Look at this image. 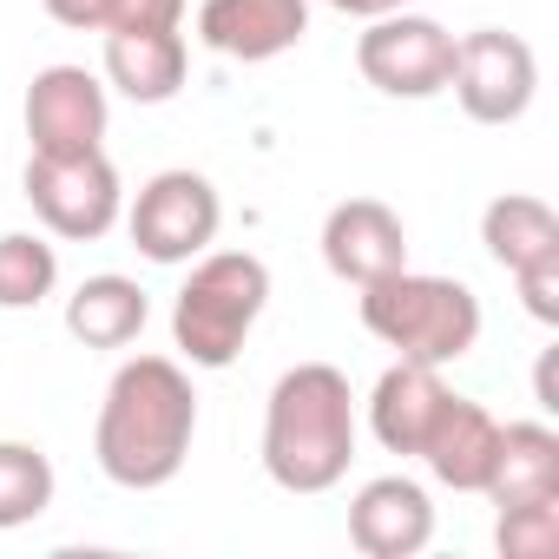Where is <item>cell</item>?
<instances>
[{
    "mask_svg": "<svg viewBox=\"0 0 559 559\" xmlns=\"http://www.w3.org/2000/svg\"><path fill=\"white\" fill-rule=\"evenodd\" d=\"M198 435V395L191 376L171 356H132L106 382L99 428H93V461L112 487L152 493L185 474Z\"/></svg>",
    "mask_w": 559,
    "mask_h": 559,
    "instance_id": "1",
    "label": "cell"
},
{
    "mask_svg": "<svg viewBox=\"0 0 559 559\" xmlns=\"http://www.w3.org/2000/svg\"><path fill=\"white\" fill-rule=\"evenodd\" d=\"M356 461V395L336 362H297L263 402V474L284 493H330Z\"/></svg>",
    "mask_w": 559,
    "mask_h": 559,
    "instance_id": "2",
    "label": "cell"
},
{
    "mask_svg": "<svg viewBox=\"0 0 559 559\" xmlns=\"http://www.w3.org/2000/svg\"><path fill=\"white\" fill-rule=\"evenodd\" d=\"M362 330L389 343L402 362H461L480 343V297L461 276H428V270H389L376 284H362Z\"/></svg>",
    "mask_w": 559,
    "mask_h": 559,
    "instance_id": "3",
    "label": "cell"
},
{
    "mask_svg": "<svg viewBox=\"0 0 559 559\" xmlns=\"http://www.w3.org/2000/svg\"><path fill=\"white\" fill-rule=\"evenodd\" d=\"M270 304V270L250 250H204L171 304V343L191 369H230Z\"/></svg>",
    "mask_w": 559,
    "mask_h": 559,
    "instance_id": "4",
    "label": "cell"
},
{
    "mask_svg": "<svg viewBox=\"0 0 559 559\" xmlns=\"http://www.w3.org/2000/svg\"><path fill=\"white\" fill-rule=\"evenodd\" d=\"M21 191H27L34 217L67 243L106 237L119 224V211H126V191H119V171H112L106 152H73V158L34 152L27 171H21Z\"/></svg>",
    "mask_w": 559,
    "mask_h": 559,
    "instance_id": "5",
    "label": "cell"
},
{
    "mask_svg": "<svg viewBox=\"0 0 559 559\" xmlns=\"http://www.w3.org/2000/svg\"><path fill=\"white\" fill-rule=\"evenodd\" d=\"M356 67L376 93L389 99H435L448 93V73H454V34L428 14H376L369 34L356 40Z\"/></svg>",
    "mask_w": 559,
    "mask_h": 559,
    "instance_id": "6",
    "label": "cell"
},
{
    "mask_svg": "<svg viewBox=\"0 0 559 559\" xmlns=\"http://www.w3.org/2000/svg\"><path fill=\"white\" fill-rule=\"evenodd\" d=\"M217 224H224L217 185L204 171H185V165L158 171L132 198V211H126V230H132L139 257H152V263H191V257H204L211 237H217Z\"/></svg>",
    "mask_w": 559,
    "mask_h": 559,
    "instance_id": "7",
    "label": "cell"
},
{
    "mask_svg": "<svg viewBox=\"0 0 559 559\" xmlns=\"http://www.w3.org/2000/svg\"><path fill=\"white\" fill-rule=\"evenodd\" d=\"M461 112L474 126H513L526 119L533 93H539V60L520 34H500V27H480V34H461L454 40V73H448Z\"/></svg>",
    "mask_w": 559,
    "mask_h": 559,
    "instance_id": "8",
    "label": "cell"
},
{
    "mask_svg": "<svg viewBox=\"0 0 559 559\" xmlns=\"http://www.w3.org/2000/svg\"><path fill=\"white\" fill-rule=\"evenodd\" d=\"M106 119H112V99L86 67L34 73V86H27V139H34V152H47V158L99 152Z\"/></svg>",
    "mask_w": 559,
    "mask_h": 559,
    "instance_id": "9",
    "label": "cell"
},
{
    "mask_svg": "<svg viewBox=\"0 0 559 559\" xmlns=\"http://www.w3.org/2000/svg\"><path fill=\"white\" fill-rule=\"evenodd\" d=\"M304 34H310V0H204L198 8V40L243 67L304 47Z\"/></svg>",
    "mask_w": 559,
    "mask_h": 559,
    "instance_id": "10",
    "label": "cell"
},
{
    "mask_svg": "<svg viewBox=\"0 0 559 559\" xmlns=\"http://www.w3.org/2000/svg\"><path fill=\"white\" fill-rule=\"evenodd\" d=\"M349 539L369 559H415L435 539V500L408 474H382L349 500Z\"/></svg>",
    "mask_w": 559,
    "mask_h": 559,
    "instance_id": "11",
    "label": "cell"
},
{
    "mask_svg": "<svg viewBox=\"0 0 559 559\" xmlns=\"http://www.w3.org/2000/svg\"><path fill=\"white\" fill-rule=\"evenodd\" d=\"M323 263L343 284H376V276L408 263V230L382 198H349L323 217Z\"/></svg>",
    "mask_w": 559,
    "mask_h": 559,
    "instance_id": "12",
    "label": "cell"
},
{
    "mask_svg": "<svg viewBox=\"0 0 559 559\" xmlns=\"http://www.w3.org/2000/svg\"><path fill=\"white\" fill-rule=\"evenodd\" d=\"M493 454H500V421L480 402H467V395L448 389V402H441V415H435V428H428V441H421L415 461H428V474L441 487L480 493L487 474H493Z\"/></svg>",
    "mask_w": 559,
    "mask_h": 559,
    "instance_id": "13",
    "label": "cell"
},
{
    "mask_svg": "<svg viewBox=\"0 0 559 559\" xmlns=\"http://www.w3.org/2000/svg\"><path fill=\"white\" fill-rule=\"evenodd\" d=\"M185 34L178 27H119L106 34V80L132 99V106H165L185 86Z\"/></svg>",
    "mask_w": 559,
    "mask_h": 559,
    "instance_id": "14",
    "label": "cell"
},
{
    "mask_svg": "<svg viewBox=\"0 0 559 559\" xmlns=\"http://www.w3.org/2000/svg\"><path fill=\"white\" fill-rule=\"evenodd\" d=\"M441 402H448V382L435 362H395V369H382V382L369 395V428L389 454H421Z\"/></svg>",
    "mask_w": 559,
    "mask_h": 559,
    "instance_id": "15",
    "label": "cell"
},
{
    "mask_svg": "<svg viewBox=\"0 0 559 559\" xmlns=\"http://www.w3.org/2000/svg\"><path fill=\"white\" fill-rule=\"evenodd\" d=\"M493 507H526V500H559V435L546 421H507L493 474L480 487Z\"/></svg>",
    "mask_w": 559,
    "mask_h": 559,
    "instance_id": "16",
    "label": "cell"
},
{
    "mask_svg": "<svg viewBox=\"0 0 559 559\" xmlns=\"http://www.w3.org/2000/svg\"><path fill=\"white\" fill-rule=\"evenodd\" d=\"M145 317H152L145 290L132 284V276H112V270L86 276V284L67 297V336L86 343V349H126V343H139Z\"/></svg>",
    "mask_w": 559,
    "mask_h": 559,
    "instance_id": "17",
    "label": "cell"
},
{
    "mask_svg": "<svg viewBox=\"0 0 559 559\" xmlns=\"http://www.w3.org/2000/svg\"><path fill=\"white\" fill-rule=\"evenodd\" d=\"M480 243H487V257L513 276V270H526L533 257H552V250H559V217H552L546 198L507 191V198H493V204L480 211Z\"/></svg>",
    "mask_w": 559,
    "mask_h": 559,
    "instance_id": "18",
    "label": "cell"
},
{
    "mask_svg": "<svg viewBox=\"0 0 559 559\" xmlns=\"http://www.w3.org/2000/svg\"><path fill=\"white\" fill-rule=\"evenodd\" d=\"M53 461L34 441H0V533H14L53 507Z\"/></svg>",
    "mask_w": 559,
    "mask_h": 559,
    "instance_id": "19",
    "label": "cell"
},
{
    "mask_svg": "<svg viewBox=\"0 0 559 559\" xmlns=\"http://www.w3.org/2000/svg\"><path fill=\"white\" fill-rule=\"evenodd\" d=\"M60 284V257L47 237L34 230H8L0 237V310H40Z\"/></svg>",
    "mask_w": 559,
    "mask_h": 559,
    "instance_id": "20",
    "label": "cell"
},
{
    "mask_svg": "<svg viewBox=\"0 0 559 559\" xmlns=\"http://www.w3.org/2000/svg\"><path fill=\"white\" fill-rule=\"evenodd\" d=\"M493 546H500V559H552V552H559V500L500 507Z\"/></svg>",
    "mask_w": 559,
    "mask_h": 559,
    "instance_id": "21",
    "label": "cell"
},
{
    "mask_svg": "<svg viewBox=\"0 0 559 559\" xmlns=\"http://www.w3.org/2000/svg\"><path fill=\"white\" fill-rule=\"evenodd\" d=\"M513 284H520L526 317L546 323V330H559V250L552 257H533L526 270H513Z\"/></svg>",
    "mask_w": 559,
    "mask_h": 559,
    "instance_id": "22",
    "label": "cell"
},
{
    "mask_svg": "<svg viewBox=\"0 0 559 559\" xmlns=\"http://www.w3.org/2000/svg\"><path fill=\"white\" fill-rule=\"evenodd\" d=\"M178 21H185V0H112L106 34H119V27H178Z\"/></svg>",
    "mask_w": 559,
    "mask_h": 559,
    "instance_id": "23",
    "label": "cell"
},
{
    "mask_svg": "<svg viewBox=\"0 0 559 559\" xmlns=\"http://www.w3.org/2000/svg\"><path fill=\"white\" fill-rule=\"evenodd\" d=\"M40 8L73 34H106V21H112V0H40Z\"/></svg>",
    "mask_w": 559,
    "mask_h": 559,
    "instance_id": "24",
    "label": "cell"
},
{
    "mask_svg": "<svg viewBox=\"0 0 559 559\" xmlns=\"http://www.w3.org/2000/svg\"><path fill=\"white\" fill-rule=\"evenodd\" d=\"M336 14H356V21H376V14H395V8H408V0H330Z\"/></svg>",
    "mask_w": 559,
    "mask_h": 559,
    "instance_id": "25",
    "label": "cell"
},
{
    "mask_svg": "<svg viewBox=\"0 0 559 559\" xmlns=\"http://www.w3.org/2000/svg\"><path fill=\"white\" fill-rule=\"evenodd\" d=\"M533 395H539V408H546V415L559 408V395H552V349H546V356H539V369H533Z\"/></svg>",
    "mask_w": 559,
    "mask_h": 559,
    "instance_id": "26",
    "label": "cell"
}]
</instances>
